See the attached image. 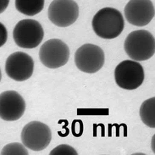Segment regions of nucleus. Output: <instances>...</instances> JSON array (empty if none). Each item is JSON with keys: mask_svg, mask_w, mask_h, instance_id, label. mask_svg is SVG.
I'll list each match as a JSON object with an SVG mask.
<instances>
[{"mask_svg": "<svg viewBox=\"0 0 155 155\" xmlns=\"http://www.w3.org/2000/svg\"><path fill=\"white\" fill-rule=\"evenodd\" d=\"M76 150L68 144H60L50 152L49 155H77Z\"/></svg>", "mask_w": 155, "mask_h": 155, "instance_id": "obj_15", "label": "nucleus"}, {"mask_svg": "<svg viewBox=\"0 0 155 155\" xmlns=\"http://www.w3.org/2000/svg\"><path fill=\"white\" fill-rule=\"evenodd\" d=\"M105 55L100 47L86 43L76 51L75 63L81 71L85 73H96L104 64Z\"/></svg>", "mask_w": 155, "mask_h": 155, "instance_id": "obj_7", "label": "nucleus"}, {"mask_svg": "<svg viewBox=\"0 0 155 155\" xmlns=\"http://www.w3.org/2000/svg\"><path fill=\"white\" fill-rule=\"evenodd\" d=\"M34 71L33 59L24 52L13 53L7 58L5 72L7 76L16 81H24L32 76Z\"/></svg>", "mask_w": 155, "mask_h": 155, "instance_id": "obj_9", "label": "nucleus"}, {"mask_svg": "<svg viewBox=\"0 0 155 155\" xmlns=\"http://www.w3.org/2000/svg\"><path fill=\"white\" fill-rule=\"evenodd\" d=\"M70 49L67 44L60 39H50L45 42L39 50V59L49 69L62 67L69 60Z\"/></svg>", "mask_w": 155, "mask_h": 155, "instance_id": "obj_6", "label": "nucleus"}, {"mask_svg": "<svg viewBox=\"0 0 155 155\" xmlns=\"http://www.w3.org/2000/svg\"><path fill=\"white\" fill-rule=\"evenodd\" d=\"M92 30L97 36L104 39L119 37L124 30L125 21L118 9L110 7L101 8L96 13L92 21Z\"/></svg>", "mask_w": 155, "mask_h": 155, "instance_id": "obj_1", "label": "nucleus"}, {"mask_svg": "<svg viewBox=\"0 0 155 155\" xmlns=\"http://www.w3.org/2000/svg\"><path fill=\"white\" fill-rule=\"evenodd\" d=\"M45 0H15V8L21 14L34 16L44 8Z\"/></svg>", "mask_w": 155, "mask_h": 155, "instance_id": "obj_12", "label": "nucleus"}, {"mask_svg": "<svg viewBox=\"0 0 155 155\" xmlns=\"http://www.w3.org/2000/svg\"><path fill=\"white\" fill-rule=\"evenodd\" d=\"M124 48L132 60H147L155 54L154 36L146 30L134 31L126 37Z\"/></svg>", "mask_w": 155, "mask_h": 155, "instance_id": "obj_2", "label": "nucleus"}, {"mask_svg": "<svg viewBox=\"0 0 155 155\" xmlns=\"http://www.w3.org/2000/svg\"><path fill=\"white\" fill-rule=\"evenodd\" d=\"M144 70L138 61L126 59L118 64L114 70V80L118 86L126 90L138 88L144 81Z\"/></svg>", "mask_w": 155, "mask_h": 155, "instance_id": "obj_4", "label": "nucleus"}, {"mask_svg": "<svg viewBox=\"0 0 155 155\" xmlns=\"http://www.w3.org/2000/svg\"><path fill=\"white\" fill-rule=\"evenodd\" d=\"M44 31L38 21L32 19L21 20L13 31V38L17 46L22 48H35L42 42Z\"/></svg>", "mask_w": 155, "mask_h": 155, "instance_id": "obj_3", "label": "nucleus"}, {"mask_svg": "<svg viewBox=\"0 0 155 155\" xmlns=\"http://www.w3.org/2000/svg\"><path fill=\"white\" fill-rule=\"evenodd\" d=\"M142 121L150 128H155V97L145 100L140 107Z\"/></svg>", "mask_w": 155, "mask_h": 155, "instance_id": "obj_13", "label": "nucleus"}, {"mask_svg": "<svg viewBox=\"0 0 155 155\" xmlns=\"http://www.w3.org/2000/svg\"><path fill=\"white\" fill-rule=\"evenodd\" d=\"M9 0H0V14L4 13L8 8Z\"/></svg>", "mask_w": 155, "mask_h": 155, "instance_id": "obj_18", "label": "nucleus"}, {"mask_svg": "<svg viewBox=\"0 0 155 155\" xmlns=\"http://www.w3.org/2000/svg\"><path fill=\"white\" fill-rule=\"evenodd\" d=\"M1 79H2V72H1V70H0V81H1Z\"/></svg>", "mask_w": 155, "mask_h": 155, "instance_id": "obj_19", "label": "nucleus"}, {"mask_svg": "<svg viewBox=\"0 0 155 155\" xmlns=\"http://www.w3.org/2000/svg\"><path fill=\"white\" fill-rule=\"evenodd\" d=\"M2 155H27L29 153L26 147L19 143H12L7 144L0 153Z\"/></svg>", "mask_w": 155, "mask_h": 155, "instance_id": "obj_14", "label": "nucleus"}, {"mask_svg": "<svg viewBox=\"0 0 155 155\" xmlns=\"http://www.w3.org/2000/svg\"><path fill=\"white\" fill-rule=\"evenodd\" d=\"M82 132H83V123H82V121L80 122L79 126H77L76 125V122L74 120L72 123V134L77 137H81L82 135Z\"/></svg>", "mask_w": 155, "mask_h": 155, "instance_id": "obj_17", "label": "nucleus"}, {"mask_svg": "<svg viewBox=\"0 0 155 155\" xmlns=\"http://www.w3.org/2000/svg\"><path fill=\"white\" fill-rule=\"evenodd\" d=\"M49 21L59 27L74 24L79 17V7L74 0H54L48 7Z\"/></svg>", "mask_w": 155, "mask_h": 155, "instance_id": "obj_8", "label": "nucleus"}, {"mask_svg": "<svg viewBox=\"0 0 155 155\" xmlns=\"http://www.w3.org/2000/svg\"><path fill=\"white\" fill-rule=\"evenodd\" d=\"M52 140L50 128L40 121H31L26 124L21 131V141L25 147L32 151L45 149Z\"/></svg>", "mask_w": 155, "mask_h": 155, "instance_id": "obj_5", "label": "nucleus"}, {"mask_svg": "<svg viewBox=\"0 0 155 155\" xmlns=\"http://www.w3.org/2000/svg\"><path fill=\"white\" fill-rule=\"evenodd\" d=\"M125 16L130 24L144 26L154 18V5L151 0H130L125 7Z\"/></svg>", "mask_w": 155, "mask_h": 155, "instance_id": "obj_10", "label": "nucleus"}, {"mask_svg": "<svg viewBox=\"0 0 155 155\" xmlns=\"http://www.w3.org/2000/svg\"><path fill=\"white\" fill-rule=\"evenodd\" d=\"M8 39V31L5 25L0 22V48L3 47L7 42Z\"/></svg>", "mask_w": 155, "mask_h": 155, "instance_id": "obj_16", "label": "nucleus"}, {"mask_svg": "<svg viewBox=\"0 0 155 155\" xmlns=\"http://www.w3.org/2000/svg\"><path fill=\"white\" fill-rule=\"evenodd\" d=\"M25 111V102L15 91H5L0 94V118L5 121L21 119Z\"/></svg>", "mask_w": 155, "mask_h": 155, "instance_id": "obj_11", "label": "nucleus"}]
</instances>
